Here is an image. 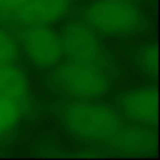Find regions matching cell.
<instances>
[{
  "label": "cell",
  "instance_id": "cell-13",
  "mask_svg": "<svg viewBox=\"0 0 160 160\" xmlns=\"http://www.w3.org/2000/svg\"><path fill=\"white\" fill-rule=\"evenodd\" d=\"M28 2H30V0H0V11L10 13V11H14V10L22 8Z\"/></svg>",
  "mask_w": 160,
  "mask_h": 160
},
{
  "label": "cell",
  "instance_id": "cell-5",
  "mask_svg": "<svg viewBox=\"0 0 160 160\" xmlns=\"http://www.w3.org/2000/svg\"><path fill=\"white\" fill-rule=\"evenodd\" d=\"M21 44L28 60L38 68H53L63 58L60 36L50 25L27 27L21 35Z\"/></svg>",
  "mask_w": 160,
  "mask_h": 160
},
{
  "label": "cell",
  "instance_id": "cell-8",
  "mask_svg": "<svg viewBox=\"0 0 160 160\" xmlns=\"http://www.w3.org/2000/svg\"><path fill=\"white\" fill-rule=\"evenodd\" d=\"M122 115L135 124L152 126L157 121V91L152 87H141L129 91L121 101Z\"/></svg>",
  "mask_w": 160,
  "mask_h": 160
},
{
  "label": "cell",
  "instance_id": "cell-1",
  "mask_svg": "<svg viewBox=\"0 0 160 160\" xmlns=\"http://www.w3.org/2000/svg\"><path fill=\"white\" fill-rule=\"evenodd\" d=\"M63 122L78 140L93 144H107L122 124L121 115L110 105L93 99H75L63 108Z\"/></svg>",
  "mask_w": 160,
  "mask_h": 160
},
{
  "label": "cell",
  "instance_id": "cell-11",
  "mask_svg": "<svg viewBox=\"0 0 160 160\" xmlns=\"http://www.w3.org/2000/svg\"><path fill=\"white\" fill-rule=\"evenodd\" d=\"M19 57V46L14 38L0 28V63H14Z\"/></svg>",
  "mask_w": 160,
  "mask_h": 160
},
{
  "label": "cell",
  "instance_id": "cell-6",
  "mask_svg": "<svg viewBox=\"0 0 160 160\" xmlns=\"http://www.w3.org/2000/svg\"><path fill=\"white\" fill-rule=\"evenodd\" d=\"M69 10V0H30L19 10L7 13L19 24L30 25H50L64 18Z\"/></svg>",
  "mask_w": 160,
  "mask_h": 160
},
{
  "label": "cell",
  "instance_id": "cell-12",
  "mask_svg": "<svg viewBox=\"0 0 160 160\" xmlns=\"http://www.w3.org/2000/svg\"><path fill=\"white\" fill-rule=\"evenodd\" d=\"M138 63L146 72H155V69H157V50H155V47L146 46L144 50L141 52V55L138 57Z\"/></svg>",
  "mask_w": 160,
  "mask_h": 160
},
{
  "label": "cell",
  "instance_id": "cell-3",
  "mask_svg": "<svg viewBox=\"0 0 160 160\" xmlns=\"http://www.w3.org/2000/svg\"><path fill=\"white\" fill-rule=\"evenodd\" d=\"M85 21L99 33L127 35L140 30L143 14L135 0H96L87 8Z\"/></svg>",
  "mask_w": 160,
  "mask_h": 160
},
{
  "label": "cell",
  "instance_id": "cell-4",
  "mask_svg": "<svg viewBox=\"0 0 160 160\" xmlns=\"http://www.w3.org/2000/svg\"><path fill=\"white\" fill-rule=\"evenodd\" d=\"M60 36L63 57L72 61L107 68V57L98 32L87 22H72L63 27Z\"/></svg>",
  "mask_w": 160,
  "mask_h": 160
},
{
  "label": "cell",
  "instance_id": "cell-9",
  "mask_svg": "<svg viewBox=\"0 0 160 160\" xmlns=\"http://www.w3.org/2000/svg\"><path fill=\"white\" fill-rule=\"evenodd\" d=\"M30 93L25 74L14 63H0V94L25 104Z\"/></svg>",
  "mask_w": 160,
  "mask_h": 160
},
{
  "label": "cell",
  "instance_id": "cell-7",
  "mask_svg": "<svg viewBox=\"0 0 160 160\" xmlns=\"http://www.w3.org/2000/svg\"><path fill=\"white\" fill-rule=\"evenodd\" d=\"M107 144L119 152L129 154H148L152 152L157 146V138L154 130L149 126L143 124H121L119 129L113 133V137L107 141Z\"/></svg>",
  "mask_w": 160,
  "mask_h": 160
},
{
  "label": "cell",
  "instance_id": "cell-10",
  "mask_svg": "<svg viewBox=\"0 0 160 160\" xmlns=\"http://www.w3.org/2000/svg\"><path fill=\"white\" fill-rule=\"evenodd\" d=\"M24 112V104L0 94V135L10 132L19 121Z\"/></svg>",
  "mask_w": 160,
  "mask_h": 160
},
{
  "label": "cell",
  "instance_id": "cell-2",
  "mask_svg": "<svg viewBox=\"0 0 160 160\" xmlns=\"http://www.w3.org/2000/svg\"><path fill=\"white\" fill-rule=\"evenodd\" d=\"M57 66L53 72L55 85L74 99H96L110 85L107 68L72 60L58 63Z\"/></svg>",
  "mask_w": 160,
  "mask_h": 160
}]
</instances>
